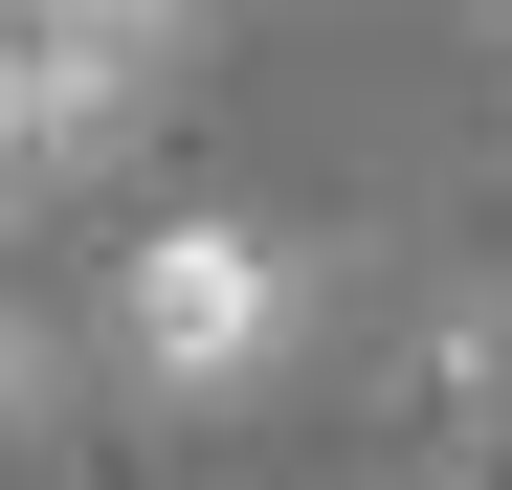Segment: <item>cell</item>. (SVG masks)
I'll list each match as a JSON object with an SVG mask.
<instances>
[{"label": "cell", "instance_id": "1", "mask_svg": "<svg viewBox=\"0 0 512 490\" xmlns=\"http://www.w3.org/2000/svg\"><path fill=\"white\" fill-rule=\"evenodd\" d=\"M290 357V245L268 223H156L134 268H112V379L179 424V401H245Z\"/></svg>", "mask_w": 512, "mask_h": 490}, {"label": "cell", "instance_id": "2", "mask_svg": "<svg viewBox=\"0 0 512 490\" xmlns=\"http://www.w3.org/2000/svg\"><path fill=\"white\" fill-rule=\"evenodd\" d=\"M156 112V45H112L90 0H0V201L67 179V156H112Z\"/></svg>", "mask_w": 512, "mask_h": 490}, {"label": "cell", "instance_id": "3", "mask_svg": "<svg viewBox=\"0 0 512 490\" xmlns=\"http://www.w3.org/2000/svg\"><path fill=\"white\" fill-rule=\"evenodd\" d=\"M45 401H67V357H45V312L0 290V446H45Z\"/></svg>", "mask_w": 512, "mask_h": 490}, {"label": "cell", "instance_id": "4", "mask_svg": "<svg viewBox=\"0 0 512 490\" xmlns=\"http://www.w3.org/2000/svg\"><path fill=\"white\" fill-rule=\"evenodd\" d=\"M90 23H112V45H156V67H179V23H201V0H90Z\"/></svg>", "mask_w": 512, "mask_h": 490}]
</instances>
